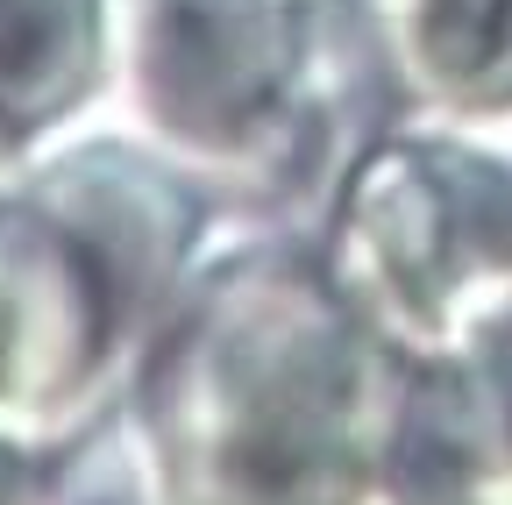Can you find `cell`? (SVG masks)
<instances>
[{
  "label": "cell",
  "instance_id": "obj_1",
  "mask_svg": "<svg viewBox=\"0 0 512 505\" xmlns=\"http://www.w3.org/2000/svg\"><path fill=\"white\" fill-rule=\"evenodd\" d=\"M136 72L185 129H249L299 72L306 0H121Z\"/></svg>",
  "mask_w": 512,
  "mask_h": 505
},
{
  "label": "cell",
  "instance_id": "obj_2",
  "mask_svg": "<svg viewBox=\"0 0 512 505\" xmlns=\"http://www.w3.org/2000/svg\"><path fill=\"white\" fill-rule=\"evenodd\" d=\"M399 57L441 93H512V0H377Z\"/></svg>",
  "mask_w": 512,
  "mask_h": 505
},
{
  "label": "cell",
  "instance_id": "obj_3",
  "mask_svg": "<svg viewBox=\"0 0 512 505\" xmlns=\"http://www.w3.org/2000/svg\"><path fill=\"white\" fill-rule=\"evenodd\" d=\"M93 50V0H0V114L64 100Z\"/></svg>",
  "mask_w": 512,
  "mask_h": 505
}]
</instances>
